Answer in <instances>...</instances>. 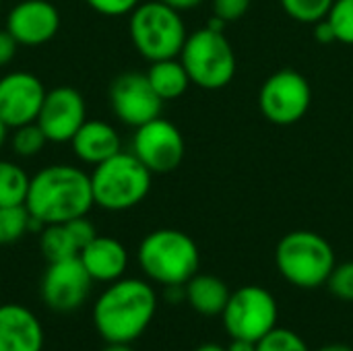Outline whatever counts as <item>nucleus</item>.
<instances>
[{
  "label": "nucleus",
  "instance_id": "1a4fd4ad",
  "mask_svg": "<svg viewBox=\"0 0 353 351\" xmlns=\"http://www.w3.org/2000/svg\"><path fill=\"white\" fill-rule=\"evenodd\" d=\"M312 103V87L296 68H279L265 79L259 91L261 114L277 126L300 122Z\"/></svg>",
  "mask_w": 353,
  "mask_h": 351
},
{
  "label": "nucleus",
  "instance_id": "a878e982",
  "mask_svg": "<svg viewBox=\"0 0 353 351\" xmlns=\"http://www.w3.org/2000/svg\"><path fill=\"white\" fill-rule=\"evenodd\" d=\"M327 19L333 25L337 41L353 46V0H335Z\"/></svg>",
  "mask_w": 353,
  "mask_h": 351
},
{
  "label": "nucleus",
  "instance_id": "c9c22d12",
  "mask_svg": "<svg viewBox=\"0 0 353 351\" xmlns=\"http://www.w3.org/2000/svg\"><path fill=\"white\" fill-rule=\"evenodd\" d=\"M316 351H353L350 345H343V343H331V345H325Z\"/></svg>",
  "mask_w": 353,
  "mask_h": 351
},
{
  "label": "nucleus",
  "instance_id": "20e7f679",
  "mask_svg": "<svg viewBox=\"0 0 353 351\" xmlns=\"http://www.w3.org/2000/svg\"><path fill=\"white\" fill-rule=\"evenodd\" d=\"M275 265L288 283L300 290H316L327 285L337 259L325 236L310 230H296L279 240L275 248Z\"/></svg>",
  "mask_w": 353,
  "mask_h": 351
},
{
  "label": "nucleus",
  "instance_id": "2f4dec72",
  "mask_svg": "<svg viewBox=\"0 0 353 351\" xmlns=\"http://www.w3.org/2000/svg\"><path fill=\"white\" fill-rule=\"evenodd\" d=\"M314 39L319 43H333V41H337L335 31H333V25L329 23L327 17L314 23Z\"/></svg>",
  "mask_w": 353,
  "mask_h": 351
},
{
  "label": "nucleus",
  "instance_id": "7ed1b4c3",
  "mask_svg": "<svg viewBox=\"0 0 353 351\" xmlns=\"http://www.w3.org/2000/svg\"><path fill=\"white\" fill-rule=\"evenodd\" d=\"M137 259L147 279L163 288L186 285V281L194 277L201 267L196 242L188 234L172 228L147 234L139 246Z\"/></svg>",
  "mask_w": 353,
  "mask_h": 351
},
{
  "label": "nucleus",
  "instance_id": "2eb2a0df",
  "mask_svg": "<svg viewBox=\"0 0 353 351\" xmlns=\"http://www.w3.org/2000/svg\"><path fill=\"white\" fill-rule=\"evenodd\" d=\"M60 29V12L50 0H21L6 14V31L19 46H43Z\"/></svg>",
  "mask_w": 353,
  "mask_h": 351
},
{
  "label": "nucleus",
  "instance_id": "9d476101",
  "mask_svg": "<svg viewBox=\"0 0 353 351\" xmlns=\"http://www.w3.org/2000/svg\"><path fill=\"white\" fill-rule=\"evenodd\" d=\"M132 153L151 174H170L180 168L186 143L180 128L159 116L137 128L132 137Z\"/></svg>",
  "mask_w": 353,
  "mask_h": 351
},
{
  "label": "nucleus",
  "instance_id": "5701e85b",
  "mask_svg": "<svg viewBox=\"0 0 353 351\" xmlns=\"http://www.w3.org/2000/svg\"><path fill=\"white\" fill-rule=\"evenodd\" d=\"M31 232V213L25 205L0 207V244H14Z\"/></svg>",
  "mask_w": 353,
  "mask_h": 351
},
{
  "label": "nucleus",
  "instance_id": "dca6fc26",
  "mask_svg": "<svg viewBox=\"0 0 353 351\" xmlns=\"http://www.w3.org/2000/svg\"><path fill=\"white\" fill-rule=\"evenodd\" d=\"M41 321L23 304H0V351H43Z\"/></svg>",
  "mask_w": 353,
  "mask_h": 351
},
{
  "label": "nucleus",
  "instance_id": "39448f33",
  "mask_svg": "<svg viewBox=\"0 0 353 351\" xmlns=\"http://www.w3.org/2000/svg\"><path fill=\"white\" fill-rule=\"evenodd\" d=\"M153 174L132 151H120L91 174L93 201L105 211H128L141 205L151 190Z\"/></svg>",
  "mask_w": 353,
  "mask_h": 351
},
{
  "label": "nucleus",
  "instance_id": "72a5a7b5",
  "mask_svg": "<svg viewBox=\"0 0 353 351\" xmlns=\"http://www.w3.org/2000/svg\"><path fill=\"white\" fill-rule=\"evenodd\" d=\"M228 351H256V343L246 339H232V343L225 348Z\"/></svg>",
  "mask_w": 353,
  "mask_h": 351
},
{
  "label": "nucleus",
  "instance_id": "aec40b11",
  "mask_svg": "<svg viewBox=\"0 0 353 351\" xmlns=\"http://www.w3.org/2000/svg\"><path fill=\"white\" fill-rule=\"evenodd\" d=\"M147 79L153 91L161 97V101H172L182 97L192 85L180 58H163L151 62L147 70Z\"/></svg>",
  "mask_w": 353,
  "mask_h": 351
},
{
  "label": "nucleus",
  "instance_id": "9b49d317",
  "mask_svg": "<svg viewBox=\"0 0 353 351\" xmlns=\"http://www.w3.org/2000/svg\"><path fill=\"white\" fill-rule=\"evenodd\" d=\"M93 279L83 267L79 257L50 263L39 285L43 304L58 314H70L79 310L91 292Z\"/></svg>",
  "mask_w": 353,
  "mask_h": 351
},
{
  "label": "nucleus",
  "instance_id": "f3484780",
  "mask_svg": "<svg viewBox=\"0 0 353 351\" xmlns=\"http://www.w3.org/2000/svg\"><path fill=\"white\" fill-rule=\"evenodd\" d=\"M79 259L87 269L93 283H112L124 277L128 269V252L124 244L110 236H95L81 252Z\"/></svg>",
  "mask_w": 353,
  "mask_h": 351
},
{
  "label": "nucleus",
  "instance_id": "ddd939ff",
  "mask_svg": "<svg viewBox=\"0 0 353 351\" xmlns=\"http://www.w3.org/2000/svg\"><path fill=\"white\" fill-rule=\"evenodd\" d=\"M48 143H70L77 130L87 122L85 97L68 85L46 93L39 116L35 120Z\"/></svg>",
  "mask_w": 353,
  "mask_h": 351
},
{
  "label": "nucleus",
  "instance_id": "473e14b6",
  "mask_svg": "<svg viewBox=\"0 0 353 351\" xmlns=\"http://www.w3.org/2000/svg\"><path fill=\"white\" fill-rule=\"evenodd\" d=\"M163 4H168V6H172L174 10H178V12H184V10H194V8H199L205 0H161Z\"/></svg>",
  "mask_w": 353,
  "mask_h": 351
},
{
  "label": "nucleus",
  "instance_id": "393cba45",
  "mask_svg": "<svg viewBox=\"0 0 353 351\" xmlns=\"http://www.w3.org/2000/svg\"><path fill=\"white\" fill-rule=\"evenodd\" d=\"M12 130L14 132H12L10 145H12V151L21 157H35L48 143V139H46V134L37 122L23 124V126H17Z\"/></svg>",
  "mask_w": 353,
  "mask_h": 351
},
{
  "label": "nucleus",
  "instance_id": "7c9ffc66",
  "mask_svg": "<svg viewBox=\"0 0 353 351\" xmlns=\"http://www.w3.org/2000/svg\"><path fill=\"white\" fill-rule=\"evenodd\" d=\"M17 48H19V43L6 31V27L0 29V68H4L6 64L12 62V58L17 56Z\"/></svg>",
  "mask_w": 353,
  "mask_h": 351
},
{
  "label": "nucleus",
  "instance_id": "6e6552de",
  "mask_svg": "<svg viewBox=\"0 0 353 351\" xmlns=\"http://www.w3.org/2000/svg\"><path fill=\"white\" fill-rule=\"evenodd\" d=\"M221 319L232 339L259 343L277 327V300L269 290L261 285H242L230 294Z\"/></svg>",
  "mask_w": 353,
  "mask_h": 351
},
{
  "label": "nucleus",
  "instance_id": "bb28decb",
  "mask_svg": "<svg viewBox=\"0 0 353 351\" xmlns=\"http://www.w3.org/2000/svg\"><path fill=\"white\" fill-rule=\"evenodd\" d=\"M256 351H310L306 341L290 331V329H279L275 327L269 335H265L259 343H256Z\"/></svg>",
  "mask_w": 353,
  "mask_h": 351
},
{
  "label": "nucleus",
  "instance_id": "c85d7f7f",
  "mask_svg": "<svg viewBox=\"0 0 353 351\" xmlns=\"http://www.w3.org/2000/svg\"><path fill=\"white\" fill-rule=\"evenodd\" d=\"M250 2L252 0H213V17H219L225 23L240 21L250 10Z\"/></svg>",
  "mask_w": 353,
  "mask_h": 351
},
{
  "label": "nucleus",
  "instance_id": "b1692460",
  "mask_svg": "<svg viewBox=\"0 0 353 351\" xmlns=\"http://www.w3.org/2000/svg\"><path fill=\"white\" fill-rule=\"evenodd\" d=\"M281 8L298 23L314 25L325 19L335 0H279Z\"/></svg>",
  "mask_w": 353,
  "mask_h": 351
},
{
  "label": "nucleus",
  "instance_id": "0eeeda50",
  "mask_svg": "<svg viewBox=\"0 0 353 351\" xmlns=\"http://www.w3.org/2000/svg\"><path fill=\"white\" fill-rule=\"evenodd\" d=\"M178 58L182 60L190 83L205 91L228 87L238 70V58L230 39L223 31L207 27L188 33Z\"/></svg>",
  "mask_w": 353,
  "mask_h": 351
},
{
  "label": "nucleus",
  "instance_id": "58836bf2",
  "mask_svg": "<svg viewBox=\"0 0 353 351\" xmlns=\"http://www.w3.org/2000/svg\"><path fill=\"white\" fill-rule=\"evenodd\" d=\"M0 8H2V0H0Z\"/></svg>",
  "mask_w": 353,
  "mask_h": 351
},
{
  "label": "nucleus",
  "instance_id": "e433bc0d",
  "mask_svg": "<svg viewBox=\"0 0 353 351\" xmlns=\"http://www.w3.org/2000/svg\"><path fill=\"white\" fill-rule=\"evenodd\" d=\"M8 130H10V128H8V124H6V122H4V120L0 118V149H2V145L6 143Z\"/></svg>",
  "mask_w": 353,
  "mask_h": 351
},
{
  "label": "nucleus",
  "instance_id": "f03ea898",
  "mask_svg": "<svg viewBox=\"0 0 353 351\" xmlns=\"http://www.w3.org/2000/svg\"><path fill=\"white\" fill-rule=\"evenodd\" d=\"M157 296L151 283L122 277L108 283L93 306V325L105 343H132L151 325Z\"/></svg>",
  "mask_w": 353,
  "mask_h": 351
},
{
  "label": "nucleus",
  "instance_id": "423d86ee",
  "mask_svg": "<svg viewBox=\"0 0 353 351\" xmlns=\"http://www.w3.org/2000/svg\"><path fill=\"white\" fill-rule=\"evenodd\" d=\"M128 33L137 52L149 62L178 58L188 37L182 14L161 0L141 2L130 12Z\"/></svg>",
  "mask_w": 353,
  "mask_h": 351
},
{
  "label": "nucleus",
  "instance_id": "412c9836",
  "mask_svg": "<svg viewBox=\"0 0 353 351\" xmlns=\"http://www.w3.org/2000/svg\"><path fill=\"white\" fill-rule=\"evenodd\" d=\"M39 248H41V254L48 263L72 259V257H79V252H81V248L74 242L66 223L46 225L39 232Z\"/></svg>",
  "mask_w": 353,
  "mask_h": 351
},
{
  "label": "nucleus",
  "instance_id": "ea45409f",
  "mask_svg": "<svg viewBox=\"0 0 353 351\" xmlns=\"http://www.w3.org/2000/svg\"><path fill=\"white\" fill-rule=\"evenodd\" d=\"M352 174H353V163H352Z\"/></svg>",
  "mask_w": 353,
  "mask_h": 351
},
{
  "label": "nucleus",
  "instance_id": "4c0bfd02",
  "mask_svg": "<svg viewBox=\"0 0 353 351\" xmlns=\"http://www.w3.org/2000/svg\"><path fill=\"white\" fill-rule=\"evenodd\" d=\"M194 351H228V350H225V348H221V345H217V343H205V345L196 348Z\"/></svg>",
  "mask_w": 353,
  "mask_h": 351
},
{
  "label": "nucleus",
  "instance_id": "a211bd4d",
  "mask_svg": "<svg viewBox=\"0 0 353 351\" xmlns=\"http://www.w3.org/2000/svg\"><path fill=\"white\" fill-rule=\"evenodd\" d=\"M72 153L87 166H99L122 151L118 130L103 120H87L70 141Z\"/></svg>",
  "mask_w": 353,
  "mask_h": 351
},
{
  "label": "nucleus",
  "instance_id": "f8f14e48",
  "mask_svg": "<svg viewBox=\"0 0 353 351\" xmlns=\"http://www.w3.org/2000/svg\"><path fill=\"white\" fill-rule=\"evenodd\" d=\"M110 106L122 124L139 128L161 116L163 101L153 91L147 74L122 72L110 87Z\"/></svg>",
  "mask_w": 353,
  "mask_h": 351
},
{
  "label": "nucleus",
  "instance_id": "4be33fe9",
  "mask_svg": "<svg viewBox=\"0 0 353 351\" xmlns=\"http://www.w3.org/2000/svg\"><path fill=\"white\" fill-rule=\"evenodd\" d=\"M31 178L14 161L0 159V207L25 205Z\"/></svg>",
  "mask_w": 353,
  "mask_h": 351
},
{
  "label": "nucleus",
  "instance_id": "cd10ccee",
  "mask_svg": "<svg viewBox=\"0 0 353 351\" xmlns=\"http://www.w3.org/2000/svg\"><path fill=\"white\" fill-rule=\"evenodd\" d=\"M327 288L335 298L353 302V261L335 265L333 273L327 279Z\"/></svg>",
  "mask_w": 353,
  "mask_h": 351
},
{
  "label": "nucleus",
  "instance_id": "f257e3e1",
  "mask_svg": "<svg viewBox=\"0 0 353 351\" xmlns=\"http://www.w3.org/2000/svg\"><path fill=\"white\" fill-rule=\"evenodd\" d=\"M93 201L91 174L77 166L56 163L31 176L25 207L43 228L85 217Z\"/></svg>",
  "mask_w": 353,
  "mask_h": 351
},
{
  "label": "nucleus",
  "instance_id": "c756f323",
  "mask_svg": "<svg viewBox=\"0 0 353 351\" xmlns=\"http://www.w3.org/2000/svg\"><path fill=\"white\" fill-rule=\"evenodd\" d=\"M85 2L103 17H124L130 14L141 4V0H85Z\"/></svg>",
  "mask_w": 353,
  "mask_h": 351
},
{
  "label": "nucleus",
  "instance_id": "6ab92c4d",
  "mask_svg": "<svg viewBox=\"0 0 353 351\" xmlns=\"http://www.w3.org/2000/svg\"><path fill=\"white\" fill-rule=\"evenodd\" d=\"M184 292L190 308L203 317H221L232 294L225 281L211 273H196L190 277L184 285Z\"/></svg>",
  "mask_w": 353,
  "mask_h": 351
},
{
  "label": "nucleus",
  "instance_id": "4468645a",
  "mask_svg": "<svg viewBox=\"0 0 353 351\" xmlns=\"http://www.w3.org/2000/svg\"><path fill=\"white\" fill-rule=\"evenodd\" d=\"M43 83L25 70H12L0 77V118L8 128L31 124L37 120L46 99Z\"/></svg>",
  "mask_w": 353,
  "mask_h": 351
},
{
  "label": "nucleus",
  "instance_id": "f704fd0d",
  "mask_svg": "<svg viewBox=\"0 0 353 351\" xmlns=\"http://www.w3.org/2000/svg\"><path fill=\"white\" fill-rule=\"evenodd\" d=\"M103 351H134L130 348V343H108Z\"/></svg>",
  "mask_w": 353,
  "mask_h": 351
}]
</instances>
